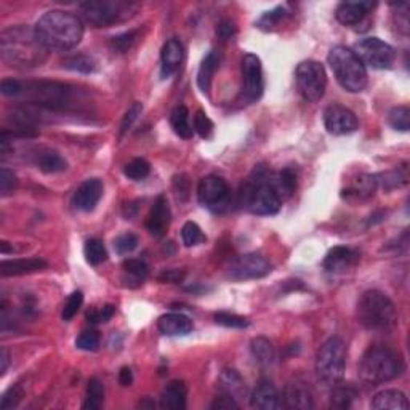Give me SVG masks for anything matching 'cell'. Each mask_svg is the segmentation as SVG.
<instances>
[{
  "instance_id": "obj_1",
  "label": "cell",
  "mask_w": 410,
  "mask_h": 410,
  "mask_svg": "<svg viewBox=\"0 0 410 410\" xmlns=\"http://www.w3.org/2000/svg\"><path fill=\"white\" fill-rule=\"evenodd\" d=\"M0 53L8 66L29 69L42 66L48 56V50L40 42L34 29L13 26L0 34Z\"/></svg>"
},
{
  "instance_id": "obj_2",
  "label": "cell",
  "mask_w": 410,
  "mask_h": 410,
  "mask_svg": "<svg viewBox=\"0 0 410 410\" xmlns=\"http://www.w3.org/2000/svg\"><path fill=\"white\" fill-rule=\"evenodd\" d=\"M35 34L47 50L66 51L77 47L84 37V24L74 13L51 10L35 23Z\"/></svg>"
},
{
  "instance_id": "obj_3",
  "label": "cell",
  "mask_w": 410,
  "mask_h": 410,
  "mask_svg": "<svg viewBox=\"0 0 410 410\" xmlns=\"http://www.w3.org/2000/svg\"><path fill=\"white\" fill-rule=\"evenodd\" d=\"M271 173L266 167L258 166L252 175L244 183L240 189V205L255 215H276L280 210L282 201L274 191L273 184L269 181Z\"/></svg>"
},
{
  "instance_id": "obj_4",
  "label": "cell",
  "mask_w": 410,
  "mask_h": 410,
  "mask_svg": "<svg viewBox=\"0 0 410 410\" xmlns=\"http://www.w3.org/2000/svg\"><path fill=\"white\" fill-rule=\"evenodd\" d=\"M404 372V361L399 353L388 346H371L359 362V377L372 386L391 382Z\"/></svg>"
},
{
  "instance_id": "obj_5",
  "label": "cell",
  "mask_w": 410,
  "mask_h": 410,
  "mask_svg": "<svg viewBox=\"0 0 410 410\" xmlns=\"http://www.w3.org/2000/svg\"><path fill=\"white\" fill-rule=\"evenodd\" d=\"M357 319L368 330L388 332L398 324V311L383 292L367 290L357 301Z\"/></svg>"
},
{
  "instance_id": "obj_6",
  "label": "cell",
  "mask_w": 410,
  "mask_h": 410,
  "mask_svg": "<svg viewBox=\"0 0 410 410\" xmlns=\"http://www.w3.org/2000/svg\"><path fill=\"white\" fill-rule=\"evenodd\" d=\"M329 64L338 84L345 90L351 91V93H359L367 87L366 66L351 48L343 47V45L332 48L329 53Z\"/></svg>"
},
{
  "instance_id": "obj_7",
  "label": "cell",
  "mask_w": 410,
  "mask_h": 410,
  "mask_svg": "<svg viewBox=\"0 0 410 410\" xmlns=\"http://www.w3.org/2000/svg\"><path fill=\"white\" fill-rule=\"evenodd\" d=\"M26 102L40 109H66L73 102V89L61 82L37 80L23 84L21 95Z\"/></svg>"
},
{
  "instance_id": "obj_8",
  "label": "cell",
  "mask_w": 410,
  "mask_h": 410,
  "mask_svg": "<svg viewBox=\"0 0 410 410\" xmlns=\"http://www.w3.org/2000/svg\"><path fill=\"white\" fill-rule=\"evenodd\" d=\"M138 5L127 0H89L80 3V12L90 24L96 28H109V26L125 21L136 13Z\"/></svg>"
},
{
  "instance_id": "obj_9",
  "label": "cell",
  "mask_w": 410,
  "mask_h": 410,
  "mask_svg": "<svg viewBox=\"0 0 410 410\" xmlns=\"http://www.w3.org/2000/svg\"><path fill=\"white\" fill-rule=\"evenodd\" d=\"M346 367V345L340 337L327 340L316 357L317 377L329 386H335L345 377Z\"/></svg>"
},
{
  "instance_id": "obj_10",
  "label": "cell",
  "mask_w": 410,
  "mask_h": 410,
  "mask_svg": "<svg viewBox=\"0 0 410 410\" xmlns=\"http://www.w3.org/2000/svg\"><path fill=\"white\" fill-rule=\"evenodd\" d=\"M296 89L306 101H321L327 89V74L324 66L317 61H301L295 71Z\"/></svg>"
},
{
  "instance_id": "obj_11",
  "label": "cell",
  "mask_w": 410,
  "mask_h": 410,
  "mask_svg": "<svg viewBox=\"0 0 410 410\" xmlns=\"http://www.w3.org/2000/svg\"><path fill=\"white\" fill-rule=\"evenodd\" d=\"M353 51L362 61L364 66H371L373 69H389L396 58V51L391 45L378 37L361 39Z\"/></svg>"
},
{
  "instance_id": "obj_12",
  "label": "cell",
  "mask_w": 410,
  "mask_h": 410,
  "mask_svg": "<svg viewBox=\"0 0 410 410\" xmlns=\"http://www.w3.org/2000/svg\"><path fill=\"white\" fill-rule=\"evenodd\" d=\"M228 273L235 280L260 279L271 273V263L260 253H245L231 261Z\"/></svg>"
},
{
  "instance_id": "obj_13",
  "label": "cell",
  "mask_w": 410,
  "mask_h": 410,
  "mask_svg": "<svg viewBox=\"0 0 410 410\" xmlns=\"http://www.w3.org/2000/svg\"><path fill=\"white\" fill-rule=\"evenodd\" d=\"M229 186L222 177L208 175L201 179L197 186L199 204L213 212H218L229 201Z\"/></svg>"
},
{
  "instance_id": "obj_14",
  "label": "cell",
  "mask_w": 410,
  "mask_h": 410,
  "mask_svg": "<svg viewBox=\"0 0 410 410\" xmlns=\"http://www.w3.org/2000/svg\"><path fill=\"white\" fill-rule=\"evenodd\" d=\"M242 75H244V96L245 100L253 102L261 98L265 90L263 68L256 55L247 53L242 58Z\"/></svg>"
},
{
  "instance_id": "obj_15",
  "label": "cell",
  "mask_w": 410,
  "mask_h": 410,
  "mask_svg": "<svg viewBox=\"0 0 410 410\" xmlns=\"http://www.w3.org/2000/svg\"><path fill=\"white\" fill-rule=\"evenodd\" d=\"M324 125L330 135H351L359 128L355 112L341 105H330L324 111Z\"/></svg>"
},
{
  "instance_id": "obj_16",
  "label": "cell",
  "mask_w": 410,
  "mask_h": 410,
  "mask_svg": "<svg viewBox=\"0 0 410 410\" xmlns=\"http://www.w3.org/2000/svg\"><path fill=\"white\" fill-rule=\"evenodd\" d=\"M102 191H105V186H102L101 179H87V181L82 183L75 189L73 196V205L77 210H82V212H91L102 197Z\"/></svg>"
},
{
  "instance_id": "obj_17",
  "label": "cell",
  "mask_w": 410,
  "mask_h": 410,
  "mask_svg": "<svg viewBox=\"0 0 410 410\" xmlns=\"http://www.w3.org/2000/svg\"><path fill=\"white\" fill-rule=\"evenodd\" d=\"M284 401L285 406L292 410H310L314 407L311 389L300 378H294V380L287 383L284 389Z\"/></svg>"
},
{
  "instance_id": "obj_18",
  "label": "cell",
  "mask_w": 410,
  "mask_h": 410,
  "mask_svg": "<svg viewBox=\"0 0 410 410\" xmlns=\"http://www.w3.org/2000/svg\"><path fill=\"white\" fill-rule=\"evenodd\" d=\"M170 205H168L167 197L161 194V196H157L156 201H154L150 217H148L146 224L150 233L152 235H156V238H162V235L167 233L168 226H170Z\"/></svg>"
},
{
  "instance_id": "obj_19",
  "label": "cell",
  "mask_w": 410,
  "mask_h": 410,
  "mask_svg": "<svg viewBox=\"0 0 410 410\" xmlns=\"http://www.w3.org/2000/svg\"><path fill=\"white\" fill-rule=\"evenodd\" d=\"M359 261V255L355 252V250L348 249V247H333L329 253L326 255L324 258V269L330 274H341L345 271L351 269Z\"/></svg>"
},
{
  "instance_id": "obj_20",
  "label": "cell",
  "mask_w": 410,
  "mask_h": 410,
  "mask_svg": "<svg viewBox=\"0 0 410 410\" xmlns=\"http://www.w3.org/2000/svg\"><path fill=\"white\" fill-rule=\"evenodd\" d=\"M250 406L260 410H278L282 407L280 396L278 389L269 380H260L256 384L252 398H250Z\"/></svg>"
},
{
  "instance_id": "obj_21",
  "label": "cell",
  "mask_w": 410,
  "mask_h": 410,
  "mask_svg": "<svg viewBox=\"0 0 410 410\" xmlns=\"http://www.w3.org/2000/svg\"><path fill=\"white\" fill-rule=\"evenodd\" d=\"M184 58V48L183 44L178 39H170L163 44L161 51V61H162V69L161 74L163 79L175 74L179 66L183 63Z\"/></svg>"
},
{
  "instance_id": "obj_22",
  "label": "cell",
  "mask_w": 410,
  "mask_h": 410,
  "mask_svg": "<svg viewBox=\"0 0 410 410\" xmlns=\"http://www.w3.org/2000/svg\"><path fill=\"white\" fill-rule=\"evenodd\" d=\"M159 332L167 337H179L188 335L193 330V321L188 316L179 314V312H170V314L162 316L157 322Z\"/></svg>"
},
{
  "instance_id": "obj_23",
  "label": "cell",
  "mask_w": 410,
  "mask_h": 410,
  "mask_svg": "<svg viewBox=\"0 0 410 410\" xmlns=\"http://www.w3.org/2000/svg\"><path fill=\"white\" fill-rule=\"evenodd\" d=\"M47 268V261L42 258H23V260H5L0 265L2 276H23L37 273Z\"/></svg>"
},
{
  "instance_id": "obj_24",
  "label": "cell",
  "mask_w": 410,
  "mask_h": 410,
  "mask_svg": "<svg viewBox=\"0 0 410 410\" xmlns=\"http://www.w3.org/2000/svg\"><path fill=\"white\" fill-rule=\"evenodd\" d=\"M373 7L371 2H343L338 5L335 17L345 26H356L367 17L368 10Z\"/></svg>"
},
{
  "instance_id": "obj_25",
  "label": "cell",
  "mask_w": 410,
  "mask_h": 410,
  "mask_svg": "<svg viewBox=\"0 0 410 410\" xmlns=\"http://www.w3.org/2000/svg\"><path fill=\"white\" fill-rule=\"evenodd\" d=\"M186 396H188L186 384L179 380L170 382L166 388L162 389L161 406L163 409H170V410H183L186 407Z\"/></svg>"
},
{
  "instance_id": "obj_26",
  "label": "cell",
  "mask_w": 410,
  "mask_h": 410,
  "mask_svg": "<svg viewBox=\"0 0 410 410\" xmlns=\"http://www.w3.org/2000/svg\"><path fill=\"white\" fill-rule=\"evenodd\" d=\"M269 181L273 184L274 191L278 193L280 201H285L296 189V172L292 167H285L280 172L271 173Z\"/></svg>"
},
{
  "instance_id": "obj_27",
  "label": "cell",
  "mask_w": 410,
  "mask_h": 410,
  "mask_svg": "<svg viewBox=\"0 0 410 410\" xmlns=\"http://www.w3.org/2000/svg\"><path fill=\"white\" fill-rule=\"evenodd\" d=\"M218 388L220 393L226 394V396L233 399L244 398L245 391H247L242 377H240L238 371H234V368H224L222 375L218 378Z\"/></svg>"
},
{
  "instance_id": "obj_28",
  "label": "cell",
  "mask_w": 410,
  "mask_h": 410,
  "mask_svg": "<svg viewBox=\"0 0 410 410\" xmlns=\"http://www.w3.org/2000/svg\"><path fill=\"white\" fill-rule=\"evenodd\" d=\"M372 409L377 410H407L409 409V401L406 394L402 391H398V389H384L375 394L372 401Z\"/></svg>"
},
{
  "instance_id": "obj_29",
  "label": "cell",
  "mask_w": 410,
  "mask_h": 410,
  "mask_svg": "<svg viewBox=\"0 0 410 410\" xmlns=\"http://www.w3.org/2000/svg\"><path fill=\"white\" fill-rule=\"evenodd\" d=\"M220 61H222V56L217 50L208 51L207 56L202 60L201 68H199L197 73V85L204 93H208L210 85H212L213 75L217 73V69L220 68Z\"/></svg>"
},
{
  "instance_id": "obj_30",
  "label": "cell",
  "mask_w": 410,
  "mask_h": 410,
  "mask_svg": "<svg viewBox=\"0 0 410 410\" xmlns=\"http://www.w3.org/2000/svg\"><path fill=\"white\" fill-rule=\"evenodd\" d=\"M122 268H124V274H125L124 280L127 282V285L130 287L141 285L143 282L146 280L148 273H150L148 265L141 260H133V258L125 260L124 265H122Z\"/></svg>"
},
{
  "instance_id": "obj_31",
  "label": "cell",
  "mask_w": 410,
  "mask_h": 410,
  "mask_svg": "<svg viewBox=\"0 0 410 410\" xmlns=\"http://www.w3.org/2000/svg\"><path fill=\"white\" fill-rule=\"evenodd\" d=\"M170 124L173 132H175L178 136L184 138V140L193 138L194 128L191 125V122H189V111L186 106H177L175 109L172 111Z\"/></svg>"
},
{
  "instance_id": "obj_32",
  "label": "cell",
  "mask_w": 410,
  "mask_h": 410,
  "mask_svg": "<svg viewBox=\"0 0 410 410\" xmlns=\"http://www.w3.org/2000/svg\"><path fill=\"white\" fill-rule=\"evenodd\" d=\"M37 166L44 173H60L64 172L68 163H66L64 157L56 151H44L39 154L37 157Z\"/></svg>"
},
{
  "instance_id": "obj_33",
  "label": "cell",
  "mask_w": 410,
  "mask_h": 410,
  "mask_svg": "<svg viewBox=\"0 0 410 410\" xmlns=\"http://www.w3.org/2000/svg\"><path fill=\"white\" fill-rule=\"evenodd\" d=\"M250 351L255 357V361L261 366H269L274 361V348L271 341L265 337H256L250 343Z\"/></svg>"
},
{
  "instance_id": "obj_34",
  "label": "cell",
  "mask_w": 410,
  "mask_h": 410,
  "mask_svg": "<svg viewBox=\"0 0 410 410\" xmlns=\"http://www.w3.org/2000/svg\"><path fill=\"white\" fill-rule=\"evenodd\" d=\"M333 388V393H332V399H330V404L332 407H337V409H348L351 407V404L355 399L357 398V391L355 388L351 386V384H345V386H340V383L335 384Z\"/></svg>"
},
{
  "instance_id": "obj_35",
  "label": "cell",
  "mask_w": 410,
  "mask_h": 410,
  "mask_svg": "<svg viewBox=\"0 0 410 410\" xmlns=\"http://www.w3.org/2000/svg\"><path fill=\"white\" fill-rule=\"evenodd\" d=\"M105 401V386L98 378H91L87 384V398L84 402V409L87 410H96L102 406Z\"/></svg>"
},
{
  "instance_id": "obj_36",
  "label": "cell",
  "mask_w": 410,
  "mask_h": 410,
  "mask_svg": "<svg viewBox=\"0 0 410 410\" xmlns=\"http://www.w3.org/2000/svg\"><path fill=\"white\" fill-rule=\"evenodd\" d=\"M84 253H85V260L87 263L90 265H101L102 261H106L107 258V252H106V247L102 245V242L100 239H89L85 242V247H84Z\"/></svg>"
},
{
  "instance_id": "obj_37",
  "label": "cell",
  "mask_w": 410,
  "mask_h": 410,
  "mask_svg": "<svg viewBox=\"0 0 410 410\" xmlns=\"http://www.w3.org/2000/svg\"><path fill=\"white\" fill-rule=\"evenodd\" d=\"M388 124L394 130L399 132H409L410 128V109L407 106H398L393 107L388 114Z\"/></svg>"
},
{
  "instance_id": "obj_38",
  "label": "cell",
  "mask_w": 410,
  "mask_h": 410,
  "mask_svg": "<svg viewBox=\"0 0 410 410\" xmlns=\"http://www.w3.org/2000/svg\"><path fill=\"white\" fill-rule=\"evenodd\" d=\"M151 166L150 162L145 161V159H133L124 167V173L127 178L133 179V181H140V179L146 178L150 175Z\"/></svg>"
},
{
  "instance_id": "obj_39",
  "label": "cell",
  "mask_w": 410,
  "mask_h": 410,
  "mask_svg": "<svg viewBox=\"0 0 410 410\" xmlns=\"http://www.w3.org/2000/svg\"><path fill=\"white\" fill-rule=\"evenodd\" d=\"M63 66L66 69L77 71V73H93L95 71V61L87 55H74L69 56L68 60H64Z\"/></svg>"
},
{
  "instance_id": "obj_40",
  "label": "cell",
  "mask_w": 410,
  "mask_h": 410,
  "mask_svg": "<svg viewBox=\"0 0 410 410\" xmlns=\"http://www.w3.org/2000/svg\"><path fill=\"white\" fill-rule=\"evenodd\" d=\"M181 239L186 247H194V245L205 242V239L207 238L204 235L202 229L199 228V224H196L194 222H188L184 223V226L181 229Z\"/></svg>"
},
{
  "instance_id": "obj_41",
  "label": "cell",
  "mask_w": 410,
  "mask_h": 410,
  "mask_svg": "<svg viewBox=\"0 0 410 410\" xmlns=\"http://www.w3.org/2000/svg\"><path fill=\"white\" fill-rule=\"evenodd\" d=\"M138 35H140V30H128V33L119 34L116 37L111 39V48L117 51V53H127L130 50L135 42L138 40Z\"/></svg>"
},
{
  "instance_id": "obj_42",
  "label": "cell",
  "mask_w": 410,
  "mask_h": 410,
  "mask_svg": "<svg viewBox=\"0 0 410 410\" xmlns=\"http://www.w3.org/2000/svg\"><path fill=\"white\" fill-rule=\"evenodd\" d=\"M289 12H287L285 7H276L273 10H269V12H266L263 17L258 19V28L260 29H265V30H269L273 29L274 26H278L282 19H284Z\"/></svg>"
},
{
  "instance_id": "obj_43",
  "label": "cell",
  "mask_w": 410,
  "mask_h": 410,
  "mask_svg": "<svg viewBox=\"0 0 410 410\" xmlns=\"http://www.w3.org/2000/svg\"><path fill=\"white\" fill-rule=\"evenodd\" d=\"M213 319L217 324L223 327H231V329H245V327L250 326L249 319L238 314H231V312H217V314L213 316Z\"/></svg>"
},
{
  "instance_id": "obj_44",
  "label": "cell",
  "mask_w": 410,
  "mask_h": 410,
  "mask_svg": "<svg viewBox=\"0 0 410 410\" xmlns=\"http://www.w3.org/2000/svg\"><path fill=\"white\" fill-rule=\"evenodd\" d=\"M193 127H194V132H197V135L204 138V140H207V138L212 136L213 128H215L213 122L210 121V117L205 114L202 109H199L196 112V116H194Z\"/></svg>"
},
{
  "instance_id": "obj_45",
  "label": "cell",
  "mask_w": 410,
  "mask_h": 410,
  "mask_svg": "<svg viewBox=\"0 0 410 410\" xmlns=\"http://www.w3.org/2000/svg\"><path fill=\"white\" fill-rule=\"evenodd\" d=\"M82 303H84V294L79 290L73 292V294L69 295L68 301H66V305L63 308V312H61V317H63V321H71L73 317L79 312Z\"/></svg>"
},
{
  "instance_id": "obj_46",
  "label": "cell",
  "mask_w": 410,
  "mask_h": 410,
  "mask_svg": "<svg viewBox=\"0 0 410 410\" xmlns=\"http://www.w3.org/2000/svg\"><path fill=\"white\" fill-rule=\"evenodd\" d=\"M138 242H140V239H138L136 234L127 233L119 235V238L114 240V249L119 255H125L133 252V250L138 247Z\"/></svg>"
},
{
  "instance_id": "obj_47",
  "label": "cell",
  "mask_w": 410,
  "mask_h": 410,
  "mask_svg": "<svg viewBox=\"0 0 410 410\" xmlns=\"http://www.w3.org/2000/svg\"><path fill=\"white\" fill-rule=\"evenodd\" d=\"M75 346L84 351H95L100 346V333L96 330L82 332L75 340Z\"/></svg>"
},
{
  "instance_id": "obj_48",
  "label": "cell",
  "mask_w": 410,
  "mask_h": 410,
  "mask_svg": "<svg viewBox=\"0 0 410 410\" xmlns=\"http://www.w3.org/2000/svg\"><path fill=\"white\" fill-rule=\"evenodd\" d=\"M18 186V179L17 175L12 170H8V168L2 167L0 168V193H2V196H8V194H12L15 189Z\"/></svg>"
},
{
  "instance_id": "obj_49",
  "label": "cell",
  "mask_w": 410,
  "mask_h": 410,
  "mask_svg": "<svg viewBox=\"0 0 410 410\" xmlns=\"http://www.w3.org/2000/svg\"><path fill=\"white\" fill-rule=\"evenodd\" d=\"M23 398V388L19 384H15L13 388H10L7 393L3 394L2 402H0V409L2 410H8L18 406V402L21 401Z\"/></svg>"
},
{
  "instance_id": "obj_50",
  "label": "cell",
  "mask_w": 410,
  "mask_h": 410,
  "mask_svg": "<svg viewBox=\"0 0 410 410\" xmlns=\"http://www.w3.org/2000/svg\"><path fill=\"white\" fill-rule=\"evenodd\" d=\"M116 308L112 305L102 306L101 310H90L87 312V321L91 322V324H100V322H107L114 316Z\"/></svg>"
},
{
  "instance_id": "obj_51",
  "label": "cell",
  "mask_w": 410,
  "mask_h": 410,
  "mask_svg": "<svg viewBox=\"0 0 410 410\" xmlns=\"http://www.w3.org/2000/svg\"><path fill=\"white\" fill-rule=\"evenodd\" d=\"M143 111V105L141 102H133V105L128 107V111L125 112L124 119H122V124H121V135H124L127 130H130V127L133 125V122L138 119V116L141 114Z\"/></svg>"
},
{
  "instance_id": "obj_52",
  "label": "cell",
  "mask_w": 410,
  "mask_h": 410,
  "mask_svg": "<svg viewBox=\"0 0 410 410\" xmlns=\"http://www.w3.org/2000/svg\"><path fill=\"white\" fill-rule=\"evenodd\" d=\"M23 82L15 80V79H3L2 84H0V91L5 96H19L21 95Z\"/></svg>"
},
{
  "instance_id": "obj_53",
  "label": "cell",
  "mask_w": 410,
  "mask_h": 410,
  "mask_svg": "<svg viewBox=\"0 0 410 410\" xmlns=\"http://www.w3.org/2000/svg\"><path fill=\"white\" fill-rule=\"evenodd\" d=\"M235 33H238V28H235V24L231 21V19H223V21L220 23L218 28H217V34L223 40L233 39L235 35Z\"/></svg>"
},
{
  "instance_id": "obj_54",
  "label": "cell",
  "mask_w": 410,
  "mask_h": 410,
  "mask_svg": "<svg viewBox=\"0 0 410 410\" xmlns=\"http://www.w3.org/2000/svg\"><path fill=\"white\" fill-rule=\"evenodd\" d=\"M213 410H231V409H239V404L235 402V399L226 396V394H222V396L215 399V402L210 406Z\"/></svg>"
},
{
  "instance_id": "obj_55",
  "label": "cell",
  "mask_w": 410,
  "mask_h": 410,
  "mask_svg": "<svg viewBox=\"0 0 410 410\" xmlns=\"http://www.w3.org/2000/svg\"><path fill=\"white\" fill-rule=\"evenodd\" d=\"M184 278V273L178 269H170L161 276V280L163 282H181Z\"/></svg>"
},
{
  "instance_id": "obj_56",
  "label": "cell",
  "mask_w": 410,
  "mask_h": 410,
  "mask_svg": "<svg viewBox=\"0 0 410 410\" xmlns=\"http://www.w3.org/2000/svg\"><path fill=\"white\" fill-rule=\"evenodd\" d=\"M119 383L122 386H130L133 383V372L132 368L128 367H122L121 372H119Z\"/></svg>"
},
{
  "instance_id": "obj_57",
  "label": "cell",
  "mask_w": 410,
  "mask_h": 410,
  "mask_svg": "<svg viewBox=\"0 0 410 410\" xmlns=\"http://www.w3.org/2000/svg\"><path fill=\"white\" fill-rule=\"evenodd\" d=\"M0 362H2V366H0V373L5 375V372H7L8 364H10V355L5 348H2V353H0Z\"/></svg>"
},
{
  "instance_id": "obj_58",
  "label": "cell",
  "mask_w": 410,
  "mask_h": 410,
  "mask_svg": "<svg viewBox=\"0 0 410 410\" xmlns=\"http://www.w3.org/2000/svg\"><path fill=\"white\" fill-rule=\"evenodd\" d=\"M138 406H140L141 409H145V407H150V409H154V407H156V404H154L152 401H150V399H148V398H146V399H145V401H143V402H140V404H138Z\"/></svg>"
}]
</instances>
